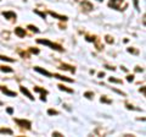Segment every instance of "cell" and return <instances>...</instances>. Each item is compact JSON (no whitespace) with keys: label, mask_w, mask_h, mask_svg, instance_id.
<instances>
[{"label":"cell","mask_w":146,"mask_h":137,"mask_svg":"<svg viewBox=\"0 0 146 137\" xmlns=\"http://www.w3.org/2000/svg\"><path fill=\"white\" fill-rule=\"evenodd\" d=\"M133 1H134V6H135V9H136V10H140V9H139V0H133Z\"/></svg>","instance_id":"29"},{"label":"cell","mask_w":146,"mask_h":137,"mask_svg":"<svg viewBox=\"0 0 146 137\" xmlns=\"http://www.w3.org/2000/svg\"><path fill=\"white\" fill-rule=\"evenodd\" d=\"M100 100H101V103H107V104H111L112 103V100H110L106 98V95H102L101 98H100Z\"/></svg>","instance_id":"20"},{"label":"cell","mask_w":146,"mask_h":137,"mask_svg":"<svg viewBox=\"0 0 146 137\" xmlns=\"http://www.w3.org/2000/svg\"><path fill=\"white\" fill-rule=\"evenodd\" d=\"M127 81L128 82H133L134 81V75H128L127 76Z\"/></svg>","instance_id":"28"},{"label":"cell","mask_w":146,"mask_h":137,"mask_svg":"<svg viewBox=\"0 0 146 137\" xmlns=\"http://www.w3.org/2000/svg\"><path fill=\"white\" fill-rule=\"evenodd\" d=\"M0 70H1L3 72H12L13 70L11 67H9V66H0Z\"/></svg>","instance_id":"18"},{"label":"cell","mask_w":146,"mask_h":137,"mask_svg":"<svg viewBox=\"0 0 146 137\" xmlns=\"http://www.w3.org/2000/svg\"><path fill=\"white\" fill-rule=\"evenodd\" d=\"M98 1H102V0H98Z\"/></svg>","instance_id":"38"},{"label":"cell","mask_w":146,"mask_h":137,"mask_svg":"<svg viewBox=\"0 0 146 137\" xmlns=\"http://www.w3.org/2000/svg\"><path fill=\"white\" fill-rule=\"evenodd\" d=\"M20 91H21V92L23 93V94H26L27 97H28V98H29L31 100H34V97H33V95H32V93H31L27 89L26 87H23V86H21V87H20Z\"/></svg>","instance_id":"12"},{"label":"cell","mask_w":146,"mask_h":137,"mask_svg":"<svg viewBox=\"0 0 146 137\" xmlns=\"http://www.w3.org/2000/svg\"><path fill=\"white\" fill-rule=\"evenodd\" d=\"M135 71H136V72H143L144 68H140L139 66H136V67H135Z\"/></svg>","instance_id":"34"},{"label":"cell","mask_w":146,"mask_h":137,"mask_svg":"<svg viewBox=\"0 0 146 137\" xmlns=\"http://www.w3.org/2000/svg\"><path fill=\"white\" fill-rule=\"evenodd\" d=\"M105 67H106L107 70H112V71H113V70H115V68H116V67H113V66H110V65H105Z\"/></svg>","instance_id":"33"},{"label":"cell","mask_w":146,"mask_h":137,"mask_svg":"<svg viewBox=\"0 0 146 137\" xmlns=\"http://www.w3.org/2000/svg\"><path fill=\"white\" fill-rule=\"evenodd\" d=\"M108 81L113 82V83H122V80H117V79H115V77H110Z\"/></svg>","instance_id":"24"},{"label":"cell","mask_w":146,"mask_h":137,"mask_svg":"<svg viewBox=\"0 0 146 137\" xmlns=\"http://www.w3.org/2000/svg\"><path fill=\"white\" fill-rule=\"evenodd\" d=\"M36 42H38L39 44L48 45V47H50V48L54 49V50H57V52H63V48L61 47L60 44H57V43H52V42H50V40H48V39H38Z\"/></svg>","instance_id":"1"},{"label":"cell","mask_w":146,"mask_h":137,"mask_svg":"<svg viewBox=\"0 0 146 137\" xmlns=\"http://www.w3.org/2000/svg\"><path fill=\"white\" fill-rule=\"evenodd\" d=\"M34 70H35L36 72H39V74H42V75H44V76H46V77H52V74H51V72H49V71H46V70H44V68L39 67V66H35V67H34Z\"/></svg>","instance_id":"6"},{"label":"cell","mask_w":146,"mask_h":137,"mask_svg":"<svg viewBox=\"0 0 146 137\" xmlns=\"http://www.w3.org/2000/svg\"><path fill=\"white\" fill-rule=\"evenodd\" d=\"M34 13L39 15L42 19H46V13H45V12H42V11H39V10H34Z\"/></svg>","instance_id":"19"},{"label":"cell","mask_w":146,"mask_h":137,"mask_svg":"<svg viewBox=\"0 0 146 137\" xmlns=\"http://www.w3.org/2000/svg\"><path fill=\"white\" fill-rule=\"evenodd\" d=\"M58 68H61V70H68V71L73 72V74L76 72V67H73V66H71V65H67V64H61Z\"/></svg>","instance_id":"11"},{"label":"cell","mask_w":146,"mask_h":137,"mask_svg":"<svg viewBox=\"0 0 146 137\" xmlns=\"http://www.w3.org/2000/svg\"><path fill=\"white\" fill-rule=\"evenodd\" d=\"M28 28H29L32 32H35V33H38V32H39V30L36 28L35 26H33V25H28Z\"/></svg>","instance_id":"25"},{"label":"cell","mask_w":146,"mask_h":137,"mask_svg":"<svg viewBox=\"0 0 146 137\" xmlns=\"http://www.w3.org/2000/svg\"><path fill=\"white\" fill-rule=\"evenodd\" d=\"M15 34L17 36V37H20V38H23V37H26V31H25V28H22V27H16L15 28Z\"/></svg>","instance_id":"7"},{"label":"cell","mask_w":146,"mask_h":137,"mask_svg":"<svg viewBox=\"0 0 146 137\" xmlns=\"http://www.w3.org/2000/svg\"><path fill=\"white\" fill-rule=\"evenodd\" d=\"M93 43H95V47H96V49L99 50V52H100V50H102L104 49V45L101 44V43H100V39L98 38V37H95V39H94V42Z\"/></svg>","instance_id":"14"},{"label":"cell","mask_w":146,"mask_h":137,"mask_svg":"<svg viewBox=\"0 0 146 137\" xmlns=\"http://www.w3.org/2000/svg\"><path fill=\"white\" fill-rule=\"evenodd\" d=\"M0 134H6V135H13V131L11 129H3V127H0Z\"/></svg>","instance_id":"16"},{"label":"cell","mask_w":146,"mask_h":137,"mask_svg":"<svg viewBox=\"0 0 146 137\" xmlns=\"http://www.w3.org/2000/svg\"><path fill=\"white\" fill-rule=\"evenodd\" d=\"M99 77H100V79H102V77L105 76V74H104V72H99V75H98Z\"/></svg>","instance_id":"37"},{"label":"cell","mask_w":146,"mask_h":137,"mask_svg":"<svg viewBox=\"0 0 146 137\" xmlns=\"http://www.w3.org/2000/svg\"><path fill=\"white\" fill-rule=\"evenodd\" d=\"M29 52L32 54H39V49H36V48H29Z\"/></svg>","instance_id":"27"},{"label":"cell","mask_w":146,"mask_h":137,"mask_svg":"<svg viewBox=\"0 0 146 137\" xmlns=\"http://www.w3.org/2000/svg\"><path fill=\"white\" fill-rule=\"evenodd\" d=\"M20 54H21V55H22V56H23V58H27V59H28V58H29V55H28V54H27V53H23V52H20Z\"/></svg>","instance_id":"32"},{"label":"cell","mask_w":146,"mask_h":137,"mask_svg":"<svg viewBox=\"0 0 146 137\" xmlns=\"http://www.w3.org/2000/svg\"><path fill=\"white\" fill-rule=\"evenodd\" d=\"M80 6H82V10L84 12H90V11H93V9H94V5L89 1V0H83V1L80 3Z\"/></svg>","instance_id":"3"},{"label":"cell","mask_w":146,"mask_h":137,"mask_svg":"<svg viewBox=\"0 0 146 137\" xmlns=\"http://www.w3.org/2000/svg\"><path fill=\"white\" fill-rule=\"evenodd\" d=\"M13 120H15V122H16L18 126L25 127V129H27V130H31L32 122L29 120H21V119H13Z\"/></svg>","instance_id":"4"},{"label":"cell","mask_w":146,"mask_h":137,"mask_svg":"<svg viewBox=\"0 0 146 137\" xmlns=\"http://www.w3.org/2000/svg\"><path fill=\"white\" fill-rule=\"evenodd\" d=\"M0 89L3 91V93H4V94L9 95V97H17V93H16V92L9 91V89H7V88H5V87H1V86H0Z\"/></svg>","instance_id":"10"},{"label":"cell","mask_w":146,"mask_h":137,"mask_svg":"<svg viewBox=\"0 0 146 137\" xmlns=\"http://www.w3.org/2000/svg\"><path fill=\"white\" fill-rule=\"evenodd\" d=\"M34 92H39V93H42V97H40V99H42L43 102H46V98H45V95L48 94V91H46V89L40 88V87H38V86H35V87H34Z\"/></svg>","instance_id":"5"},{"label":"cell","mask_w":146,"mask_h":137,"mask_svg":"<svg viewBox=\"0 0 146 137\" xmlns=\"http://www.w3.org/2000/svg\"><path fill=\"white\" fill-rule=\"evenodd\" d=\"M105 40H106V42H107L108 44H113V42H115V40H113V38L111 37V36H106V37H105Z\"/></svg>","instance_id":"23"},{"label":"cell","mask_w":146,"mask_h":137,"mask_svg":"<svg viewBox=\"0 0 146 137\" xmlns=\"http://www.w3.org/2000/svg\"><path fill=\"white\" fill-rule=\"evenodd\" d=\"M125 105H127V109H131V110H135V109H136V108H134L133 105H130V104H128V103L125 104Z\"/></svg>","instance_id":"31"},{"label":"cell","mask_w":146,"mask_h":137,"mask_svg":"<svg viewBox=\"0 0 146 137\" xmlns=\"http://www.w3.org/2000/svg\"><path fill=\"white\" fill-rule=\"evenodd\" d=\"M7 113H9V114H12V113H13V109H12V108H7Z\"/></svg>","instance_id":"36"},{"label":"cell","mask_w":146,"mask_h":137,"mask_svg":"<svg viewBox=\"0 0 146 137\" xmlns=\"http://www.w3.org/2000/svg\"><path fill=\"white\" fill-rule=\"evenodd\" d=\"M0 60H3V61H9V62H13V61H15V59L5 56V55H1V54H0Z\"/></svg>","instance_id":"17"},{"label":"cell","mask_w":146,"mask_h":137,"mask_svg":"<svg viewBox=\"0 0 146 137\" xmlns=\"http://www.w3.org/2000/svg\"><path fill=\"white\" fill-rule=\"evenodd\" d=\"M57 87H58V89H60V91H65V92H67V93H73L72 88H67L66 86H63V85H58Z\"/></svg>","instance_id":"15"},{"label":"cell","mask_w":146,"mask_h":137,"mask_svg":"<svg viewBox=\"0 0 146 137\" xmlns=\"http://www.w3.org/2000/svg\"><path fill=\"white\" fill-rule=\"evenodd\" d=\"M84 97L88 98V99H93L94 98V92H85L84 93Z\"/></svg>","instance_id":"21"},{"label":"cell","mask_w":146,"mask_h":137,"mask_svg":"<svg viewBox=\"0 0 146 137\" xmlns=\"http://www.w3.org/2000/svg\"><path fill=\"white\" fill-rule=\"evenodd\" d=\"M3 16L5 19H10V20H16L17 19V15L12 11H6V12H3Z\"/></svg>","instance_id":"9"},{"label":"cell","mask_w":146,"mask_h":137,"mask_svg":"<svg viewBox=\"0 0 146 137\" xmlns=\"http://www.w3.org/2000/svg\"><path fill=\"white\" fill-rule=\"evenodd\" d=\"M140 92H143V93H144V95H145V94H146V88H145V87L140 88Z\"/></svg>","instance_id":"35"},{"label":"cell","mask_w":146,"mask_h":137,"mask_svg":"<svg viewBox=\"0 0 146 137\" xmlns=\"http://www.w3.org/2000/svg\"><path fill=\"white\" fill-rule=\"evenodd\" d=\"M128 52L131 53V54H135V55H138V54H139V50H136L134 48H128Z\"/></svg>","instance_id":"26"},{"label":"cell","mask_w":146,"mask_h":137,"mask_svg":"<svg viewBox=\"0 0 146 137\" xmlns=\"http://www.w3.org/2000/svg\"><path fill=\"white\" fill-rule=\"evenodd\" d=\"M122 4H127L124 0H110L108 3V6L115 9V10H118V11H123L124 9L122 7Z\"/></svg>","instance_id":"2"},{"label":"cell","mask_w":146,"mask_h":137,"mask_svg":"<svg viewBox=\"0 0 146 137\" xmlns=\"http://www.w3.org/2000/svg\"><path fill=\"white\" fill-rule=\"evenodd\" d=\"M48 114H49V115H58L60 113H58L57 110H55V109H49V110H48Z\"/></svg>","instance_id":"22"},{"label":"cell","mask_w":146,"mask_h":137,"mask_svg":"<svg viewBox=\"0 0 146 137\" xmlns=\"http://www.w3.org/2000/svg\"><path fill=\"white\" fill-rule=\"evenodd\" d=\"M49 15H51L52 17H55V19H57V20H60V21H67L68 20V17L65 16V15H58V13L56 12H54V11H49Z\"/></svg>","instance_id":"8"},{"label":"cell","mask_w":146,"mask_h":137,"mask_svg":"<svg viewBox=\"0 0 146 137\" xmlns=\"http://www.w3.org/2000/svg\"><path fill=\"white\" fill-rule=\"evenodd\" d=\"M52 77H55V79H58V80H62V81H66V82H73L72 79H68V77L58 75V74H52Z\"/></svg>","instance_id":"13"},{"label":"cell","mask_w":146,"mask_h":137,"mask_svg":"<svg viewBox=\"0 0 146 137\" xmlns=\"http://www.w3.org/2000/svg\"><path fill=\"white\" fill-rule=\"evenodd\" d=\"M52 136L54 137H63V135L60 134V132H52Z\"/></svg>","instance_id":"30"}]
</instances>
